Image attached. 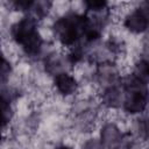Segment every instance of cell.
I'll list each match as a JSON object with an SVG mask.
<instances>
[{
    "mask_svg": "<svg viewBox=\"0 0 149 149\" xmlns=\"http://www.w3.org/2000/svg\"><path fill=\"white\" fill-rule=\"evenodd\" d=\"M38 22L34 16L26 14L14 22L9 30L12 40L28 57H37L43 50L44 41L38 31Z\"/></svg>",
    "mask_w": 149,
    "mask_h": 149,
    "instance_id": "obj_1",
    "label": "cell"
},
{
    "mask_svg": "<svg viewBox=\"0 0 149 149\" xmlns=\"http://www.w3.org/2000/svg\"><path fill=\"white\" fill-rule=\"evenodd\" d=\"M87 27V15L85 13L69 12L52 23V31L56 40L63 45L71 48L83 41Z\"/></svg>",
    "mask_w": 149,
    "mask_h": 149,
    "instance_id": "obj_2",
    "label": "cell"
},
{
    "mask_svg": "<svg viewBox=\"0 0 149 149\" xmlns=\"http://www.w3.org/2000/svg\"><path fill=\"white\" fill-rule=\"evenodd\" d=\"M99 140L104 149H133L134 144V141L130 139V133H123L120 127L112 121L102 125Z\"/></svg>",
    "mask_w": 149,
    "mask_h": 149,
    "instance_id": "obj_3",
    "label": "cell"
},
{
    "mask_svg": "<svg viewBox=\"0 0 149 149\" xmlns=\"http://www.w3.org/2000/svg\"><path fill=\"white\" fill-rule=\"evenodd\" d=\"M125 28L135 35L144 34L149 26V6L147 1L141 2L123 19Z\"/></svg>",
    "mask_w": 149,
    "mask_h": 149,
    "instance_id": "obj_4",
    "label": "cell"
},
{
    "mask_svg": "<svg viewBox=\"0 0 149 149\" xmlns=\"http://www.w3.org/2000/svg\"><path fill=\"white\" fill-rule=\"evenodd\" d=\"M94 79L102 88L120 84L122 81L120 69L114 61H105L98 63L94 72Z\"/></svg>",
    "mask_w": 149,
    "mask_h": 149,
    "instance_id": "obj_5",
    "label": "cell"
},
{
    "mask_svg": "<svg viewBox=\"0 0 149 149\" xmlns=\"http://www.w3.org/2000/svg\"><path fill=\"white\" fill-rule=\"evenodd\" d=\"M16 93L17 92L12 87L0 90V129L7 127L14 116L13 101Z\"/></svg>",
    "mask_w": 149,
    "mask_h": 149,
    "instance_id": "obj_6",
    "label": "cell"
},
{
    "mask_svg": "<svg viewBox=\"0 0 149 149\" xmlns=\"http://www.w3.org/2000/svg\"><path fill=\"white\" fill-rule=\"evenodd\" d=\"M54 86L62 97H71L77 93L79 83L74 76L69 72H62L54 76Z\"/></svg>",
    "mask_w": 149,
    "mask_h": 149,
    "instance_id": "obj_7",
    "label": "cell"
},
{
    "mask_svg": "<svg viewBox=\"0 0 149 149\" xmlns=\"http://www.w3.org/2000/svg\"><path fill=\"white\" fill-rule=\"evenodd\" d=\"M125 98V91L122 87V84H116L112 86H107L102 88L100 94V102L106 108H119L122 106Z\"/></svg>",
    "mask_w": 149,
    "mask_h": 149,
    "instance_id": "obj_8",
    "label": "cell"
},
{
    "mask_svg": "<svg viewBox=\"0 0 149 149\" xmlns=\"http://www.w3.org/2000/svg\"><path fill=\"white\" fill-rule=\"evenodd\" d=\"M70 68L71 65L66 58V55L54 52L49 54L44 58V69L51 76H56L62 72H68V69Z\"/></svg>",
    "mask_w": 149,
    "mask_h": 149,
    "instance_id": "obj_9",
    "label": "cell"
},
{
    "mask_svg": "<svg viewBox=\"0 0 149 149\" xmlns=\"http://www.w3.org/2000/svg\"><path fill=\"white\" fill-rule=\"evenodd\" d=\"M130 76H133L136 80L148 85V79H149V63L147 61L146 57L140 58L133 68V71L130 73Z\"/></svg>",
    "mask_w": 149,
    "mask_h": 149,
    "instance_id": "obj_10",
    "label": "cell"
},
{
    "mask_svg": "<svg viewBox=\"0 0 149 149\" xmlns=\"http://www.w3.org/2000/svg\"><path fill=\"white\" fill-rule=\"evenodd\" d=\"M13 72V65L9 59L0 51V86L7 84Z\"/></svg>",
    "mask_w": 149,
    "mask_h": 149,
    "instance_id": "obj_11",
    "label": "cell"
},
{
    "mask_svg": "<svg viewBox=\"0 0 149 149\" xmlns=\"http://www.w3.org/2000/svg\"><path fill=\"white\" fill-rule=\"evenodd\" d=\"M134 130L137 137H140V140L146 141L148 137V121L146 116H141L136 120L135 126H134Z\"/></svg>",
    "mask_w": 149,
    "mask_h": 149,
    "instance_id": "obj_12",
    "label": "cell"
},
{
    "mask_svg": "<svg viewBox=\"0 0 149 149\" xmlns=\"http://www.w3.org/2000/svg\"><path fill=\"white\" fill-rule=\"evenodd\" d=\"M81 149H104L101 142L99 139H95V137H91L88 140H86L84 143H83V147Z\"/></svg>",
    "mask_w": 149,
    "mask_h": 149,
    "instance_id": "obj_13",
    "label": "cell"
},
{
    "mask_svg": "<svg viewBox=\"0 0 149 149\" xmlns=\"http://www.w3.org/2000/svg\"><path fill=\"white\" fill-rule=\"evenodd\" d=\"M56 149H72V148L69 147V146H66V144H62V146H58Z\"/></svg>",
    "mask_w": 149,
    "mask_h": 149,
    "instance_id": "obj_14",
    "label": "cell"
},
{
    "mask_svg": "<svg viewBox=\"0 0 149 149\" xmlns=\"http://www.w3.org/2000/svg\"><path fill=\"white\" fill-rule=\"evenodd\" d=\"M2 141V129H0V143Z\"/></svg>",
    "mask_w": 149,
    "mask_h": 149,
    "instance_id": "obj_15",
    "label": "cell"
}]
</instances>
